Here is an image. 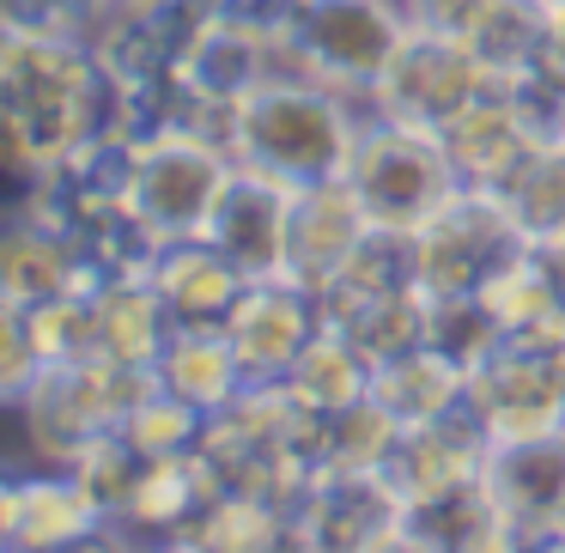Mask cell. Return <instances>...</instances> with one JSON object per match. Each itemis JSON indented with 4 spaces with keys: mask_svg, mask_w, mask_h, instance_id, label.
Returning <instances> with one entry per match:
<instances>
[{
    "mask_svg": "<svg viewBox=\"0 0 565 553\" xmlns=\"http://www.w3.org/2000/svg\"><path fill=\"white\" fill-rule=\"evenodd\" d=\"M371 116V98L322 79H268L244 98L237 128V164L268 171L280 183H329L347 171V152L359 140V123Z\"/></svg>",
    "mask_w": 565,
    "mask_h": 553,
    "instance_id": "obj_1",
    "label": "cell"
},
{
    "mask_svg": "<svg viewBox=\"0 0 565 553\" xmlns=\"http://www.w3.org/2000/svg\"><path fill=\"white\" fill-rule=\"evenodd\" d=\"M341 177L359 195L365 220L383 225V232H426V225L462 195L444 140L426 135V128H407V123H395V116H383L377 104H371V116L359 123V140H353V152H347Z\"/></svg>",
    "mask_w": 565,
    "mask_h": 553,
    "instance_id": "obj_2",
    "label": "cell"
},
{
    "mask_svg": "<svg viewBox=\"0 0 565 553\" xmlns=\"http://www.w3.org/2000/svg\"><path fill=\"white\" fill-rule=\"evenodd\" d=\"M468 407L499 438H541L565 432V329L504 334L475 371H468Z\"/></svg>",
    "mask_w": 565,
    "mask_h": 553,
    "instance_id": "obj_3",
    "label": "cell"
},
{
    "mask_svg": "<svg viewBox=\"0 0 565 553\" xmlns=\"http://www.w3.org/2000/svg\"><path fill=\"white\" fill-rule=\"evenodd\" d=\"M292 31L322 86L371 98L407 38L402 0H292Z\"/></svg>",
    "mask_w": 565,
    "mask_h": 553,
    "instance_id": "obj_4",
    "label": "cell"
},
{
    "mask_svg": "<svg viewBox=\"0 0 565 553\" xmlns=\"http://www.w3.org/2000/svg\"><path fill=\"white\" fill-rule=\"evenodd\" d=\"M402 492L383 468H317L292 499V547L305 553H383L402 547Z\"/></svg>",
    "mask_w": 565,
    "mask_h": 553,
    "instance_id": "obj_5",
    "label": "cell"
},
{
    "mask_svg": "<svg viewBox=\"0 0 565 553\" xmlns=\"http://www.w3.org/2000/svg\"><path fill=\"white\" fill-rule=\"evenodd\" d=\"M529 237L516 232V220L504 213L499 195H462L419 232V280L431 298H456V293H487L504 268L529 256Z\"/></svg>",
    "mask_w": 565,
    "mask_h": 553,
    "instance_id": "obj_6",
    "label": "cell"
},
{
    "mask_svg": "<svg viewBox=\"0 0 565 553\" xmlns=\"http://www.w3.org/2000/svg\"><path fill=\"white\" fill-rule=\"evenodd\" d=\"M487 92H499L480 67V55L468 50V38H438V31H407L402 50H395L390 74L377 79L371 104L383 116L407 128H426V135H444L468 104H480Z\"/></svg>",
    "mask_w": 565,
    "mask_h": 553,
    "instance_id": "obj_7",
    "label": "cell"
},
{
    "mask_svg": "<svg viewBox=\"0 0 565 553\" xmlns=\"http://www.w3.org/2000/svg\"><path fill=\"white\" fill-rule=\"evenodd\" d=\"M0 547L13 553H67V547H110V517L86 492L74 468L19 456L0 480Z\"/></svg>",
    "mask_w": 565,
    "mask_h": 553,
    "instance_id": "obj_8",
    "label": "cell"
},
{
    "mask_svg": "<svg viewBox=\"0 0 565 553\" xmlns=\"http://www.w3.org/2000/svg\"><path fill=\"white\" fill-rule=\"evenodd\" d=\"M237 159H225L220 147L189 135H164L140 147L135 183H128V201L140 208V220L164 237V244H183V237H207L213 213H220V195L232 183Z\"/></svg>",
    "mask_w": 565,
    "mask_h": 553,
    "instance_id": "obj_9",
    "label": "cell"
},
{
    "mask_svg": "<svg viewBox=\"0 0 565 553\" xmlns=\"http://www.w3.org/2000/svg\"><path fill=\"white\" fill-rule=\"evenodd\" d=\"M480 480L504 511V553H565V432L499 438Z\"/></svg>",
    "mask_w": 565,
    "mask_h": 553,
    "instance_id": "obj_10",
    "label": "cell"
},
{
    "mask_svg": "<svg viewBox=\"0 0 565 553\" xmlns=\"http://www.w3.org/2000/svg\"><path fill=\"white\" fill-rule=\"evenodd\" d=\"M322 329H329L322 293L286 280V274L249 280V293L237 298L232 322H225V334H232L237 359L249 365V377H286V371L317 347Z\"/></svg>",
    "mask_w": 565,
    "mask_h": 553,
    "instance_id": "obj_11",
    "label": "cell"
},
{
    "mask_svg": "<svg viewBox=\"0 0 565 553\" xmlns=\"http://www.w3.org/2000/svg\"><path fill=\"white\" fill-rule=\"evenodd\" d=\"M371 220L359 208V195L347 189V177L292 189V213H286V280L329 293L341 280V268L353 262V249L365 244Z\"/></svg>",
    "mask_w": 565,
    "mask_h": 553,
    "instance_id": "obj_12",
    "label": "cell"
},
{
    "mask_svg": "<svg viewBox=\"0 0 565 553\" xmlns=\"http://www.w3.org/2000/svg\"><path fill=\"white\" fill-rule=\"evenodd\" d=\"M220 499V480H213L207 456H152L147 475H140L128 511L116 517L110 547H183L189 529L201 523V511Z\"/></svg>",
    "mask_w": 565,
    "mask_h": 553,
    "instance_id": "obj_13",
    "label": "cell"
},
{
    "mask_svg": "<svg viewBox=\"0 0 565 553\" xmlns=\"http://www.w3.org/2000/svg\"><path fill=\"white\" fill-rule=\"evenodd\" d=\"M492 456V432L475 419V407H450V414L426 419V426H402L390 462H383V480L402 492V504L431 499L444 487H462V480L487 475Z\"/></svg>",
    "mask_w": 565,
    "mask_h": 553,
    "instance_id": "obj_14",
    "label": "cell"
},
{
    "mask_svg": "<svg viewBox=\"0 0 565 553\" xmlns=\"http://www.w3.org/2000/svg\"><path fill=\"white\" fill-rule=\"evenodd\" d=\"M286 213H292V183L237 164L207 225V244H220L249 280H274L286 274Z\"/></svg>",
    "mask_w": 565,
    "mask_h": 553,
    "instance_id": "obj_15",
    "label": "cell"
},
{
    "mask_svg": "<svg viewBox=\"0 0 565 553\" xmlns=\"http://www.w3.org/2000/svg\"><path fill=\"white\" fill-rule=\"evenodd\" d=\"M438 140H444V152H450L456 183L475 189V195H504V189L516 183V171L535 159V140H529L523 123L511 116L504 92H487L480 104H468Z\"/></svg>",
    "mask_w": 565,
    "mask_h": 553,
    "instance_id": "obj_16",
    "label": "cell"
},
{
    "mask_svg": "<svg viewBox=\"0 0 565 553\" xmlns=\"http://www.w3.org/2000/svg\"><path fill=\"white\" fill-rule=\"evenodd\" d=\"M152 286L171 305L177 329H225L237 310V298L249 293V274L225 256L207 237H183V244H164Z\"/></svg>",
    "mask_w": 565,
    "mask_h": 553,
    "instance_id": "obj_17",
    "label": "cell"
},
{
    "mask_svg": "<svg viewBox=\"0 0 565 553\" xmlns=\"http://www.w3.org/2000/svg\"><path fill=\"white\" fill-rule=\"evenodd\" d=\"M395 553H504V511L487 480H462L431 499H414L402 517Z\"/></svg>",
    "mask_w": 565,
    "mask_h": 553,
    "instance_id": "obj_18",
    "label": "cell"
},
{
    "mask_svg": "<svg viewBox=\"0 0 565 553\" xmlns=\"http://www.w3.org/2000/svg\"><path fill=\"white\" fill-rule=\"evenodd\" d=\"M62 293H86L79 249L13 213L7 220V244H0V310H38Z\"/></svg>",
    "mask_w": 565,
    "mask_h": 553,
    "instance_id": "obj_19",
    "label": "cell"
},
{
    "mask_svg": "<svg viewBox=\"0 0 565 553\" xmlns=\"http://www.w3.org/2000/svg\"><path fill=\"white\" fill-rule=\"evenodd\" d=\"M92 310H98V359H116V365H140L152 371L164 359L177 334L171 305L159 298L152 280H110L92 293Z\"/></svg>",
    "mask_w": 565,
    "mask_h": 553,
    "instance_id": "obj_20",
    "label": "cell"
},
{
    "mask_svg": "<svg viewBox=\"0 0 565 553\" xmlns=\"http://www.w3.org/2000/svg\"><path fill=\"white\" fill-rule=\"evenodd\" d=\"M152 371H159L164 390H177L183 402H195L207 419L225 414V407L256 383V377H249V365L237 359V347H232V334H225V329H177L171 347H164V359Z\"/></svg>",
    "mask_w": 565,
    "mask_h": 553,
    "instance_id": "obj_21",
    "label": "cell"
},
{
    "mask_svg": "<svg viewBox=\"0 0 565 553\" xmlns=\"http://www.w3.org/2000/svg\"><path fill=\"white\" fill-rule=\"evenodd\" d=\"M468 395V371L456 359H444L438 347H407V353L383 359L371 371V402L395 419V426H426V419L462 407Z\"/></svg>",
    "mask_w": 565,
    "mask_h": 553,
    "instance_id": "obj_22",
    "label": "cell"
},
{
    "mask_svg": "<svg viewBox=\"0 0 565 553\" xmlns=\"http://www.w3.org/2000/svg\"><path fill=\"white\" fill-rule=\"evenodd\" d=\"M553 25H559V13L547 0H487L475 31H468V50L480 55L487 79L504 92L511 79H523L529 67L553 55Z\"/></svg>",
    "mask_w": 565,
    "mask_h": 553,
    "instance_id": "obj_23",
    "label": "cell"
},
{
    "mask_svg": "<svg viewBox=\"0 0 565 553\" xmlns=\"http://www.w3.org/2000/svg\"><path fill=\"white\" fill-rule=\"evenodd\" d=\"M371 371H377V365H371V359L359 353V347L347 341L341 329H322L317 347H310V353L298 359V365L286 371L280 383L310 407V414L329 419V414H341V407L365 402V395H371Z\"/></svg>",
    "mask_w": 565,
    "mask_h": 553,
    "instance_id": "obj_24",
    "label": "cell"
},
{
    "mask_svg": "<svg viewBox=\"0 0 565 553\" xmlns=\"http://www.w3.org/2000/svg\"><path fill=\"white\" fill-rule=\"evenodd\" d=\"M183 547L201 553H268V547H292V517L274 499H249V492H220L201 511V523L189 529Z\"/></svg>",
    "mask_w": 565,
    "mask_h": 553,
    "instance_id": "obj_25",
    "label": "cell"
},
{
    "mask_svg": "<svg viewBox=\"0 0 565 553\" xmlns=\"http://www.w3.org/2000/svg\"><path fill=\"white\" fill-rule=\"evenodd\" d=\"M499 201L529 244L559 237L565 232V147H535V159L516 171V183Z\"/></svg>",
    "mask_w": 565,
    "mask_h": 553,
    "instance_id": "obj_26",
    "label": "cell"
},
{
    "mask_svg": "<svg viewBox=\"0 0 565 553\" xmlns=\"http://www.w3.org/2000/svg\"><path fill=\"white\" fill-rule=\"evenodd\" d=\"M426 341L438 347L444 359H456L462 371H475L492 347L504 341L499 310L487 305V293H456V298H431V329Z\"/></svg>",
    "mask_w": 565,
    "mask_h": 553,
    "instance_id": "obj_27",
    "label": "cell"
},
{
    "mask_svg": "<svg viewBox=\"0 0 565 553\" xmlns=\"http://www.w3.org/2000/svg\"><path fill=\"white\" fill-rule=\"evenodd\" d=\"M122 432H128V438H135L147 456H189V450H201V438H207V414H201L195 402H183L177 390L152 383L147 402H140L135 414L122 419Z\"/></svg>",
    "mask_w": 565,
    "mask_h": 553,
    "instance_id": "obj_28",
    "label": "cell"
},
{
    "mask_svg": "<svg viewBox=\"0 0 565 553\" xmlns=\"http://www.w3.org/2000/svg\"><path fill=\"white\" fill-rule=\"evenodd\" d=\"M504 104H511V116L523 123V135L535 147H565V67L553 62L529 67L523 79L504 86Z\"/></svg>",
    "mask_w": 565,
    "mask_h": 553,
    "instance_id": "obj_29",
    "label": "cell"
},
{
    "mask_svg": "<svg viewBox=\"0 0 565 553\" xmlns=\"http://www.w3.org/2000/svg\"><path fill=\"white\" fill-rule=\"evenodd\" d=\"M487 0H402L407 31H438V38H468Z\"/></svg>",
    "mask_w": 565,
    "mask_h": 553,
    "instance_id": "obj_30",
    "label": "cell"
},
{
    "mask_svg": "<svg viewBox=\"0 0 565 553\" xmlns=\"http://www.w3.org/2000/svg\"><path fill=\"white\" fill-rule=\"evenodd\" d=\"M535 256L547 262V274L565 286V232H559V237H547V244H535Z\"/></svg>",
    "mask_w": 565,
    "mask_h": 553,
    "instance_id": "obj_31",
    "label": "cell"
},
{
    "mask_svg": "<svg viewBox=\"0 0 565 553\" xmlns=\"http://www.w3.org/2000/svg\"><path fill=\"white\" fill-rule=\"evenodd\" d=\"M547 7H553V13H559V19H565V0H547Z\"/></svg>",
    "mask_w": 565,
    "mask_h": 553,
    "instance_id": "obj_32",
    "label": "cell"
}]
</instances>
